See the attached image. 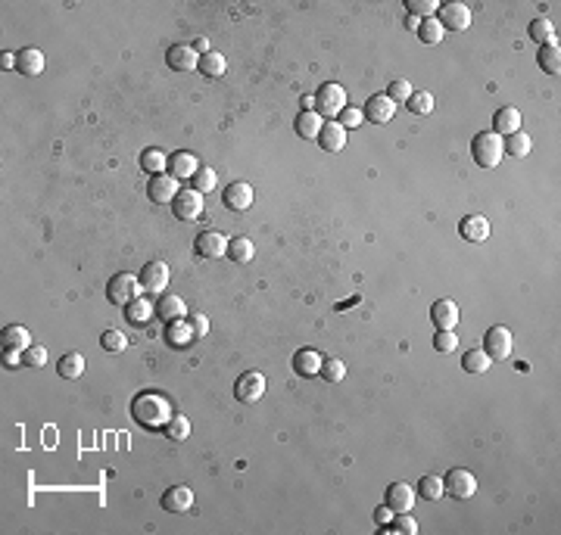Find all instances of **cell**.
<instances>
[{
	"label": "cell",
	"instance_id": "1",
	"mask_svg": "<svg viewBox=\"0 0 561 535\" xmlns=\"http://www.w3.org/2000/svg\"><path fill=\"white\" fill-rule=\"evenodd\" d=\"M131 417L144 429H166L171 420V402L156 389H144L131 398Z\"/></svg>",
	"mask_w": 561,
	"mask_h": 535
},
{
	"label": "cell",
	"instance_id": "37",
	"mask_svg": "<svg viewBox=\"0 0 561 535\" xmlns=\"http://www.w3.org/2000/svg\"><path fill=\"white\" fill-rule=\"evenodd\" d=\"M253 252H256V250H253V240L250 237H234L228 243V255L234 262H241V265H246V262L253 259Z\"/></svg>",
	"mask_w": 561,
	"mask_h": 535
},
{
	"label": "cell",
	"instance_id": "28",
	"mask_svg": "<svg viewBox=\"0 0 561 535\" xmlns=\"http://www.w3.org/2000/svg\"><path fill=\"white\" fill-rule=\"evenodd\" d=\"M140 168H144L147 175H162V171L169 168L166 153H162V149H156V147H147L144 153H140Z\"/></svg>",
	"mask_w": 561,
	"mask_h": 535
},
{
	"label": "cell",
	"instance_id": "56",
	"mask_svg": "<svg viewBox=\"0 0 561 535\" xmlns=\"http://www.w3.org/2000/svg\"><path fill=\"white\" fill-rule=\"evenodd\" d=\"M406 28L418 32V28H421V19H418V16H406Z\"/></svg>",
	"mask_w": 561,
	"mask_h": 535
},
{
	"label": "cell",
	"instance_id": "31",
	"mask_svg": "<svg viewBox=\"0 0 561 535\" xmlns=\"http://www.w3.org/2000/svg\"><path fill=\"white\" fill-rule=\"evenodd\" d=\"M502 149L508 156H514V159H524V156L530 153V134H524V131L508 134V137H502Z\"/></svg>",
	"mask_w": 561,
	"mask_h": 535
},
{
	"label": "cell",
	"instance_id": "22",
	"mask_svg": "<svg viewBox=\"0 0 561 535\" xmlns=\"http://www.w3.org/2000/svg\"><path fill=\"white\" fill-rule=\"evenodd\" d=\"M521 131V112L514 106H502L496 112V118H493V134H499V137H508V134Z\"/></svg>",
	"mask_w": 561,
	"mask_h": 535
},
{
	"label": "cell",
	"instance_id": "42",
	"mask_svg": "<svg viewBox=\"0 0 561 535\" xmlns=\"http://www.w3.org/2000/svg\"><path fill=\"white\" fill-rule=\"evenodd\" d=\"M215 184H219V175H215V168H209V165H200V171L193 175V190H197V193H212Z\"/></svg>",
	"mask_w": 561,
	"mask_h": 535
},
{
	"label": "cell",
	"instance_id": "15",
	"mask_svg": "<svg viewBox=\"0 0 561 535\" xmlns=\"http://www.w3.org/2000/svg\"><path fill=\"white\" fill-rule=\"evenodd\" d=\"M193 508V492L187 486H171L162 492V510L169 514H187Z\"/></svg>",
	"mask_w": 561,
	"mask_h": 535
},
{
	"label": "cell",
	"instance_id": "27",
	"mask_svg": "<svg viewBox=\"0 0 561 535\" xmlns=\"http://www.w3.org/2000/svg\"><path fill=\"white\" fill-rule=\"evenodd\" d=\"M0 339H4V349H19L25 352L32 343V333H28L25 327H19V324H10V327H4V333H0Z\"/></svg>",
	"mask_w": 561,
	"mask_h": 535
},
{
	"label": "cell",
	"instance_id": "3",
	"mask_svg": "<svg viewBox=\"0 0 561 535\" xmlns=\"http://www.w3.org/2000/svg\"><path fill=\"white\" fill-rule=\"evenodd\" d=\"M144 293V286H140V277L128 274V271H122V274H112L109 283H107V299L112 305H128L134 299Z\"/></svg>",
	"mask_w": 561,
	"mask_h": 535
},
{
	"label": "cell",
	"instance_id": "40",
	"mask_svg": "<svg viewBox=\"0 0 561 535\" xmlns=\"http://www.w3.org/2000/svg\"><path fill=\"white\" fill-rule=\"evenodd\" d=\"M166 436L171 442H184L187 436H191V420H187L184 414H171V420L166 424Z\"/></svg>",
	"mask_w": 561,
	"mask_h": 535
},
{
	"label": "cell",
	"instance_id": "34",
	"mask_svg": "<svg viewBox=\"0 0 561 535\" xmlns=\"http://www.w3.org/2000/svg\"><path fill=\"white\" fill-rule=\"evenodd\" d=\"M462 367H465L468 374H483V371H490V355H486L483 349H468L465 355H462Z\"/></svg>",
	"mask_w": 561,
	"mask_h": 535
},
{
	"label": "cell",
	"instance_id": "21",
	"mask_svg": "<svg viewBox=\"0 0 561 535\" xmlns=\"http://www.w3.org/2000/svg\"><path fill=\"white\" fill-rule=\"evenodd\" d=\"M156 314H159L166 324H171V321H184L187 318V305H184V299L181 296H171V293H166V296L156 302Z\"/></svg>",
	"mask_w": 561,
	"mask_h": 535
},
{
	"label": "cell",
	"instance_id": "17",
	"mask_svg": "<svg viewBox=\"0 0 561 535\" xmlns=\"http://www.w3.org/2000/svg\"><path fill=\"white\" fill-rule=\"evenodd\" d=\"M411 504H415V488H411L409 482H393V486L387 488V508H390L393 514H409Z\"/></svg>",
	"mask_w": 561,
	"mask_h": 535
},
{
	"label": "cell",
	"instance_id": "43",
	"mask_svg": "<svg viewBox=\"0 0 561 535\" xmlns=\"http://www.w3.org/2000/svg\"><path fill=\"white\" fill-rule=\"evenodd\" d=\"M384 532H402V535H415L418 532V523L406 514H393V519L387 526H380Z\"/></svg>",
	"mask_w": 561,
	"mask_h": 535
},
{
	"label": "cell",
	"instance_id": "45",
	"mask_svg": "<svg viewBox=\"0 0 561 535\" xmlns=\"http://www.w3.org/2000/svg\"><path fill=\"white\" fill-rule=\"evenodd\" d=\"M433 349L443 352V355L459 349V336H455V330H437V336H433Z\"/></svg>",
	"mask_w": 561,
	"mask_h": 535
},
{
	"label": "cell",
	"instance_id": "50",
	"mask_svg": "<svg viewBox=\"0 0 561 535\" xmlns=\"http://www.w3.org/2000/svg\"><path fill=\"white\" fill-rule=\"evenodd\" d=\"M334 122H340V128H358L365 122V116H362V109H356V106H346L340 112V116L334 118Z\"/></svg>",
	"mask_w": 561,
	"mask_h": 535
},
{
	"label": "cell",
	"instance_id": "51",
	"mask_svg": "<svg viewBox=\"0 0 561 535\" xmlns=\"http://www.w3.org/2000/svg\"><path fill=\"white\" fill-rule=\"evenodd\" d=\"M187 327H191L193 339H200V336L209 333V318L206 314H191V318H187Z\"/></svg>",
	"mask_w": 561,
	"mask_h": 535
},
{
	"label": "cell",
	"instance_id": "46",
	"mask_svg": "<svg viewBox=\"0 0 561 535\" xmlns=\"http://www.w3.org/2000/svg\"><path fill=\"white\" fill-rule=\"evenodd\" d=\"M409 16H418V19H430L437 16L440 4H433V0H409Z\"/></svg>",
	"mask_w": 561,
	"mask_h": 535
},
{
	"label": "cell",
	"instance_id": "7",
	"mask_svg": "<svg viewBox=\"0 0 561 535\" xmlns=\"http://www.w3.org/2000/svg\"><path fill=\"white\" fill-rule=\"evenodd\" d=\"M265 395V376H262L259 371H246L237 376L234 383V398L243 405H256L259 398Z\"/></svg>",
	"mask_w": 561,
	"mask_h": 535
},
{
	"label": "cell",
	"instance_id": "35",
	"mask_svg": "<svg viewBox=\"0 0 561 535\" xmlns=\"http://www.w3.org/2000/svg\"><path fill=\"white\" fill-rule=\"evenodd\" d=\"M125 314H128V321H134V324H147L150 318H153V305H150V299L138 296L134 302L125 305Z\"/></svg>",
	"mask_w": 561,
	"mask_h": 535
},
{
	"label": "cell",
	"instance_id": "19",
	"mask_svg": "<svg viewBox=\"0 0 561 535\" xmlns=\"http://www.w3.org/2000/svg\"><path fill=\"white\" fill-rule=\"evenodd\" d=\"M459 233L468 243H486V237H490V221H486L483 215H465L459 221Z\"/></svg>",
	"mask_w": 561,
	"mask_h": 535
},
{
	"label": "cell",
	"instance_id": "12",
	"mask_svg": "<svg viewBox=\"0 0 561 535\" xmlns=\"http://www.w3.org/2000/svg\"><path fill=\"white\" fill-rule=\"evenodd\" d=\"M393 112H396V103L390 100V97H387V94H371L368 103H365V109H362V116L368 118V122H374V125H387L393 118Z\"/></svg>",
	"mask_w": 561,
	"mask_h": 535
},
{
	"label": "cell",
	"instance_id": "36",
	"mask_svg": "<svg viewBox=\"0 0 561 535\" xmlns=\"http://www.w3.org/2000/svg\"><path fill=\"white\" fill-rule=\"evenodd\" d=\"M200 75H206V78H219V75H224V56L222 54H206L200 56V66H197Z\"/></svg>",
	"mask_w": 561,
	"mask_h": 535
},
{
	"label": "cell",
	"instance_id": "6",
	"mask_svg": "<svg viewBox=\"0 0 561 535\" xmlns=\"http://www.w3.org/2000/svg\"><path fill=\"white\" fill-rule=\"evenodd\" d=\"M443 25V32H465V28L471 25V10H468V4H440V10H437V16H433Z\"/></svg>",
	"mask_w": 561,
	"mask_h": 535
},
{
	"label": "cell",
	"instance_id": "38",
	"mask_svg": "<svg viewBox=\"0 0 561 535\" xmlns=\"http://www.w3.org/2000/svg\"><path fill=\"white\" fill-rule=\"evenodd\" d=\"M406 106H409V112H415V116H430V112H433V97L428 94V90H411Z\"/></svg>",
	"mask_w": 561,
	"mask_h": 535
},
{
	"label": "cell",
	"instance_id": "9",
	"mask_svg": "<svg viewBox=\"0 0 561 535\" xmlns=\"http://www.w3.org/2000/svg\"><path fill=\"white\" fill-rule=\"evenodd\" d=\"M166 63L175 72H197L200 66V54L193 50V44H171L166 50Z\"/></svg>",
	"mask_w": 561,
	"mask_h": 535
},
{
	"label": "cell",
	"instance_id": "5",
	"mask_svg": "<svg viewBox=\"0 0 561 535\" xmlns=\"http://www.w3.org/2000/svg\"><path fill=\"white\" fill-rule=\"evenodd\" d=\"M443 488L452 498H471L477 492V476L471 470H465V467H452L443 476Z\"/></svg>",
	"mask_w": 561,
	"mask_h": 535
},
{
	"label": "cell",
	"instance_id": "55",
	"mask_svg": "<svg viewBox=\"0 0 561 535\" xmlns=\"http://www.w3.org/2000/svg\"><path fill=\"white\" fill-rule=\"evenodd\" d=\"M0 66H4V69H16V56L4 54V56H0Z\"/></svg>",
	"mask_w": 561,
	"mask_h": 535
},
{
	"label": "cell",
	"instance_id": "32",
	"mask_svg": "<svg viewBox=\"0 0 561 535\" xmlns=\"http://www.w3.org/2000/svg\"><path fill=\"white\" fill-rule=\"evenodd\" d=\"M530 37H533L536 44H555L558 35H555V25H552V19H533L530 22Z\"/></svg>",
	"mask_w": 561,
	"mask_h": 535
},
{
	"label": "cell",
	"instance_id": "44",
	"mask_svg": "<svg viewBox=\"0 0 561 535\" xmlns=\"http://www.w3.org/2000/svg\"><path fill=\"white\" fill-rule=\"evenodd\" d=\"M100 345H103L107 352H125V349H128V339H125L122 330H103Z\"/></svg>",
	"mask_w": 561,
	"mask_h": 535
},
{
	"label": "cell",
	"instance_id": "16",
	"mask_svg": "<svg viewBox=\"0 0 561 535\" xmlns=\"http://www.w3.org/2000/svg\"><path fill=\"white\" fill-rule=\"evenodd\" d=\"M430 321L437 330H455V324H459V305H455L452 299H437V302L430 305Z\"/></svg>",
	"mask_w": 561,
	"mask_h": 535
},
{
	"label": "cell",
	"instance_id": "10",
	"mask_svg": "<svg viewBox=\"0 0 561 535\" xmlns=\"http://www.w3.org/2000/svg\"><path fill=\"white\" fill-rule=\"evenodd\" d=\"M181 193V187H178V178H171L169 171H162V175H153L150 178V187H147V197L153 202H175V197Z\"/></svg>",
	"mask_w": 561,
	"mask_h": 535
},
{
	"label": "cell",
	"instance_id": "29",
	"mask_svg": "<svg viewBox=\"0 0 561 535\" xmlns=\"http://www.w3.org/2000/svg\"><path fill=\"white\" fill-rule=\"evenodd\" d=\"M166 339L171 349H184V345L193 343V333H191V327H187V321H171V324H166Z\"/></svg>",
	"mask_w": 561,
	"mask_h": 535
},
{
	"label": "cell",
	"instance_id": "20",
	"mask_svg": "<svg viewBox=\"0 0 561 535\" xmlns=\"http://www.w3.org/2000/svg\"><path fill=\"white\" fill-rule=\"evenodd\" d=\"M318 147L325 149V153H340L343 147H346V128H340V122H325L318 134Z\"/></svg>",
	"mask_w": 561,
	"mask_h": 535
},
{
	"label": "cell",
	"instance_id": "49",
	"mask_svg": "<svg viewBox=\"0 0 561 535\" xmlns=\"http://www.w3.org/2000/svg\"><path fill=\"white\" fill-rule=\"evenodd\" d=\"M384 94L390 97L393 103H406L409 97H411V85H409L406 78H396V81H390V87H387Z\"/></svg>",
	"mask_w": 561,
	"mask_h": 535
},
{
	"label": "cell",
	"instance_id": "18",
	"mask_svg": "<svg viewBox=\"0 0 561 535\" xmlns=\"http://www.w3.org/2000/svg\"><path fill=\"white\" fill-rule=\"evenodd\" d=\"M222 199L231 212H246V209L253 206V187L246 184V180H234V184H228Z\"/></svg>",
	"mask_w": 561,
	"mask_h": 535
},
{
	"label": "cell",
	"instance_id": "25",
	"mask_svg": "<svg viewBox=\"0 0 561 535\" xmlns=\"http://www.w3.org/2000/svg\"><path fill=\"white\" fill-rule=\"evenodd\" d=\"M16 72L28 75V78H32V75H41L44 72V54L35 47H22L16 54Z\"/></svg>",
	"mask_w": 561,
	"mask_h": 535
},
{
	"label": "cell",
	"instance_id": "52",
	"mask_svg": "<svg viewBox=\"0 0 561 535\" xmlns=\"http://www.w3.org/2000/svg\"><path fill=\"white\" fill-rule=\"evenodd\" d=\"M4 364L6 367H19L22 364V352L19 349H4Z\"/></svg>",
	"mask_w": 561,
	"mask_h": 535
},
{
	"label": "cell",
	"instance_id": "23",
	"mask_svg": "<svg viewBox=\"0 0 561 535\" xmlns=\"http://www.w3.org/2000/svg\"><path fill=\"white\" fill-rule=\"evenodd\" d=\"M321 364H325V358H321L315 349H299L296 355H294V371L299 376H315V374H321Z\"/></svg>",
	"mask_w": 561,
	"mask_h": 535
},
{
	"label": "cell",
	"instance_id": "39",
	"mask_svg": "<svg viewBox=\"0 0 561 535\" xmlns=\"http://www.w3.org/2000/svg\"><path fill=\"white\" fill-rule=\"evenodd\" d=\"M418 492H421L428 501H440L446 495V488H443V479L428 473V476H421V482H418Z\"/></svg>",
	"mask_w": 561,
	"mask_h": 535
},
{
	"label": "cell",
	"instance_id": "53",
	"mask_svg": "<svg viewBox=\"0 0 561 535\" xmlns=\"http://www.w3.org/2000/svg\"><path fill=\"white\" fill-rule=\"evenodd\" d=\"M390 519H393V510L387 508V504H384V508H378V510H374V523H378V526H387V523H390Z\"/></svg>",
	"mask_w": 561,
	"mask_h": 535
},
{
	"label": "cell",
	"instance_id": "33",
	"mask_svg": "<svg viewBox=\"0 0 561 535\" xmlns=\"http://www.w3.org/2000/svg\"><path fill=\"white\" fill-rule=\"evenodd\" d=\"M536 63H540L543 72L558 75V69H561V50H558V44H545V47H540V56H536Z\"/></svg>",
	"mask_w": 561,
	"mask_h": 535
},
{
	"label": "cell",
	"instance_id": "54",
	"mask_svg": "<svg viewBox=\"0 0 561 535\" xmlns=\"http://www.w3.org/2000/svg\"><path fill=\"white\" fill-rule=\"evenodd\" d=\"M193 50H197L200 56H206V54H212V47H209V37H197L193 41Z\"/></svg>",
	"mask_w": 561,
	"mask_h": 535
},
{
	"label": "cell",
	"instance_id": "13",
	"mask_svg": "<svg viewBox=\"0 0 561 535\" xmlns=\"http://www.w3.org/2000/svg\"><path fill=\"white\" fill-rule=\"evenodd\" d=\"M171 209H175V218H181V221H193V218L203 215V193L197 190H181L171 202Z\"/></svg>",
	"mask_w": 561,
	"mask_h": 535
},
{
	"label": "cell",
	"instance_id": "4",
	"mask_svg": "<svg viewBox=\"0 0 561 535\" xmlns=\"http://www.w3.org/2000/svg\"><path fill=\"white\" fill-rule=\"evenodd\" d=\"M346 109V90H343V85H334V81H327V85L318 87L315 94V112L321 118H337L340 112Z\"/></svg>",
	"mask_w": 561,
	"mask_h": 535
},
{
	"label": "cell",
	"instance_id": "47",
	"mask_svg": "<svg viewBox=\"0 0 561 535\" xmlns=\"http://www.w3.org/2000/svg\"><path fill=\"white\" fill-rule=\"evenodd\" d=\"M321 376H325L327 383H340L343 376H346V364H343L340 358H327L325 364H321Z\"/></svg>",
	"mask_w": 561,
	"mask_h": 535
},
{
	"label": "cell",
	"instance_id": "24",
	"mask_svg": "<svg viewBox=\"0 0 561 535\" xmlns=\"http://www.w3.org/2000/svg\"><path fill=\"white\" fill-rule=\"evenodd\" d=\"M197 171H200V159L193 153H175L169 159V175L178 178V180H181V178H193Z\"/></svg>",
	"mask_w": 561,
	"mask_h": 535
},
{
	"label": "cell",
	"instance_id": "48",
	"mask_svg": "<svg viewBox=\"0 0 561 535\" xmlns=\"http://www.w3.org/2000/svg\"><path fill=\"white\" fill-rule=\"evenodd\" d=\"M22 364L25 367H44L47 364V349H44V345H28V349L22 352Z\"/></svg>",
	"mask_w": 561,
	"mask_h": 535
},
{
	"label": "cell",
	"instance_id": "11",
	"mask_svg": "<svg viewBox=\"0 0 561 535\" xmlns=\"http://www.w3.org/2000/svg\"><path fill=\"white\" fill-rule=\"evenodd\" d=\"M140 286H144V293H166L169 286V265L166 262H147L144 268H140Z\"/></svg>",
	"mask_w": 561,
	"mask_h": 535
},
{
	"label": "cell",
	"instance_id": "8",
	"mask_svg": "<svg viewBox=\"0 0 561 535\" xmlns=\"http://www.w3.org/2000/svg\"><path fill=\"white\" fill-rule=\"evenodd\" d=\"M483 352L490 361H505L512 355V330L508 327H490L483 336Z\"/></svg>",
	"mask_w": 561,
	"mask_h": 535
},
{
	"label": "cell",
	"instance_id": "41",
	"mask_svg": "<svg viewBox=\"0 0 561 535\" xmlns=\"http://www.w3.org/2000/svg\"><path fill=\"white\" fill-rule=\"evenodd\" d=\"M443 25H440V22L437 19H421V28H418V37H421V41L424 44H430V47H433V44H443Z\"/></svg>",
	"mask_w": 561,
	"mask_h": 535
},
{
	"label": "cell",
	"instance_id": "14",
	"mask_svg": "<svg viewBox=\"0 0 561 535\" xmlns=\"http://www.w3.org/2000/svg\"><path fill=\"white\" fill-rule=\"evenodd\" d=\"M228 243L231 240L224 237V233L203 230L197 237V255H203V259H224V255H228Z\"/></svg>",
	"mask_w": 561,
	"mask_h": 535
},
{
	"label": "cell",
	"instance_id": "26",
	"mask_svg": "<svg viewBox=\"0 0 561 535\" xmlns=\"http://www.w3.org/2000/svg\"><path fill=\"white\" fill-rule=\"evenodd\" d=\"M294 128H296V134H299L303 140H318L321 128H325V118H321L318 112H299L296 122H294Z\"/></svg>",
	"mask_w": 561,
	"mask_h": 535
},
{
	"label": "cell",
	"instance_id": "30",
	"mask_svg": "<svg viewBox=\"0 0 561 535\" xmlns=\"http://www.w3.org/2000/svg\"><path fill=\"white\" fill-rule=\"evenodd\" d=\"M59 376H66V380H78L81 374H85V358H81V352H69V355L59 358L56 364Z\"/></svg>",
	"mask_w": 561,
	"mask_h": 535
},
{
	"label": "cell",
	"instance_id": "2",
	"mask_svg": "<svg viewBox=\"0 0 561 535\" xmlns=\"http://www.w3.org/2000/svg\"><path fill=\"white\" fill-rule=\"evenodd\" d=\"M471 156H474V162L481 165V168H496V165L502 162V156H505L502 137L493 134V131L477 134V137L471 140Z\"/></svg>",
	"mask_w": 561,
	"mask_h": 535
}]
</instances>
